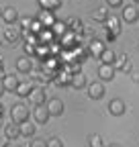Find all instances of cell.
<instances>
[{
	"label": "cell",
	"instance_id": "cell-9",
	"mask_svg": "<svg viewBox=\"0 0 139 147\" xmlns=\"http://www.w3.org/2000/svg\"><path fill=\"white\" fill-rule=\"evenodd\" d=\"M33 117H35V121H37L39 125H45V123H49V110H47V106L45 104H41V106H35V110H33Z\"/></svg>",
	"mask_w": 139,
	"mask_h": 147
},
{
	"label": "cell",
	"instance_id": "cell-37",
	"mask_svg": "<svg viewBox=\"0 0 139 147\" xmlns=\"http://www.w3.org/2000/svg\"><path fill=\"white\" fill-rule=\"evenodd\" d=\"M0 18H2V10H0Z\"/></svg>",
	"mask_w": 139,
	"mask_h": 147
},
{
	"label": "cell",
	"instance_id": "cell-3",
	"mask_svg": "<svg viewBox=\"0 0 139 147\" xmlns=\"http://www.w3.org/2000/svg\"><path fill=\"white\" fill-rule=\"evenodd\" d=\"M29 100L33 102V106H41V104H45V102H47V92H45V88L35 86L33 92L29 94Z\"/></svg>",
	"mask_w": 139,
	"mask_h": 147
},
{
	"label": "cell",
	"instance_id": "cell-4",
	"mask_svg": "<svg viewBox=\"0 0 139 147\" xmlns=\"http://www.w3.org/2000/svg\"><path fill=\"white\" fill-rule=\"evenodd\" d=\"M109 113H111L113 117H123V115L127 113V104L121 100V98H113V100L109 102Z\"/></svg>",
	"mask_w": 139,
	"mask_h": 147
},
{
	"label": "cell",
	"instance_id": "cell-32",
	"mask_svg": "<svg viewBox=\"0 0 139 147\" xmlns=\"http://www.w3.org/2000/svg\"><path fill=\"white\" fill-rule=\"evenodd\" d=\"M25 51H27V53H33V51H35V49H33V47H31V45H29V43H27V45H25Z\"/></svg>",
	"mask_w": 139,
	"mask_h": 147
},
{
	"label": "cell",
	"instance_id": "cell-36",
	"mask_svg": "<svg viewBox=\"0 0 139 147\" xmlns=\"http://www.w3.org/2000/svg\"><path fill=\"white\" fill-rule=\"evenodd\" d=\"M111 147H123V145H119V143H113V145H111Z\"/></svg>",
	"mask_w": 139,
	"mask_h": 147
},
{
	"label": "cell",
	"instance_id": "cell-21",
	"mask_svg": "<svg viewBox=\"0 0 139 147\" xmlns=\"http://www.w3.org/2000/svg\"><path fill=\"white\" fill-rule=\"evenodd\" d=\"M102 63H107V65H113V61H115V53L111 51V49H104L102 53H100V57H98Z\"/></svg>",
	"mask_w": 139,
	"mask_h": 147
},
{
	"label": "cell",
	"instance_id": "cell-27",
	"mask_svg": "<svg viewBox=\"0 0 139 147\" xmlns=\"http://www.w3.org/2000/svg\"><path fill=\"white\" fill-rule=\"evenodd\" d=\"M53 31H55V35H63L65 33V25L63 23H55L53 25Z\"/></svg>",
	"mask_w": 139,
	"mask_h": 147
},
{
	"label": "cell",
	"instance_id": "cell-2",
	"mask_svg": "<svg viewBox=\"0 0 139 147\" xmlns=\"http://www.w3.org/2000/svg\"><path fill=\"white\" fill-rule=\"evenodd\" d=\"M47 110H49V117H61L63 115V110H65V104L59 100V98H49L45 102Z\"/></svg>",
	"mask_w": 139,
	"mask_h": 147
},
{
	"label": "cell",
	"instance_id": "cell-8",
	"mask_svg": "<svg viewBox=\"0 0 139 147\" xmlns=\"http://www.w3.org/2000/svg\"><path fill=\"white\" fill-rule=\"evenodd\" d=\"M4 137H6L8 141L21 139V125H16V123H6V125H4Z\"/></svg>",
	"mask_w": 139,
	"mask_h": 147
},
{
	"label": "cell",
	"instance_id": "cell-5",
	"mask_svg": "<svg viewBox=\"0 0 139 147\" xmlns=\"http://www.w3.org/2000/svg\"><path fill=\"white\" fill-rule=\"evenodd\" d=\"M121 16H123L125 23H135L137 18H139V8H137V4H127V6H123Z\"/></svg>",
	"mask_w": 139,
	"mask_h": 147
},
{
	"label": "cell",
	"instance_id": "cell-17",
	"mask_svg": "<svg viewBox=\"0 0 139 147\" xmlns=\"http://www.w3.org/2000/svg\"><path fill=\"white\" fill-rule=\"evenodd\" d=\"M70 86H74V88H78V90L86 88V86H88V82H86V76H84L82 71L72 74V82H70Z\"/></svg>",
	"mask_w": 139,
	"mask_h": 147
},
{
	"label": "cell",
	"instance_id": "cell-26",
	"mask_svg": "<svg viewBox=\"0 0 139 147\" xmlns=\"http://www.w3.org/2000/svg\"><path fill=\"white\" fill-rule=\"evenodd\" d=\"M29 147H47V141H43V139H33V141L29 143Z\"/></svg>",
	"mask_w": 139,
	"mask_h": 147
},
{
	"label": "cell",
	"instance_id": "cell-6",
	"mask_svg": "<svg viewBox=\"0 0 139 147\" xmlns=\"http://www.w3.org/2000/svg\"><path fill=\"white\" fill-rule=\"evenodd\" d=\"M4 37H6L8 43H16V41H21V37H23V29L19 25H8L6 31H4Z\"/></svg>",
	"mask_w": 139,
	"mask_h": 147
},
{
	"label": "cell",
	"instance_id": "cell-11",
	"mask_svg": "<svg viewBox=\"0 0 139 147\" xmlns=\"http://www.w3.org/2000/svg\"><path fill=\"white\" fill-rule=\"evenodd\" d=\"M19 78L14 76V74H6L4 80H2V86H4V92H16V88H19Z\"/></svg>",
	"mask_w": 139,
	"mask_h": 147
},
{
	"label": "cell",
	"instance_id": "cell-34",
	"mask_svg": "<svg viewBox=\"0 0 139 147\" xmlns=\"http://www.w3.org/2000/svg\"><path fill=\"white\" fill-rule=\"evenodd\" d=\"M2 94H4V86H2V82H0V98H2Z\"/></svg>",
	"mask_w": 139,
	"mask_h": 147
},
{
	"label": "cell",
	"instance_id": "cell-7",
	"mask_svg": "<svg viewBox=\"0 0 139 147\" xmlns=\"http://www.w3.org/2000/svg\"><path fill=\"white\" fill-rule=\"evenodd\" d=\"M107 31H109V39H117V37L121 35V25H119V18L115 16H109L107 18Z\"/></svg>",
	"mask_w": 139,
	"mask_h": 147
},
{
	"label": "cell",
	"instance_id": "cell-14",
	"mask_svg": "<svg viewBox=\"0 0 139 147\" xmlns=\"http://www.w3.org/2000/svg\"><path fill=\"white\" fill-rule=\"evenodd\" d=\"M35 133H37V125L35 123H23L21 125V137H27V139H33L35 137Z\"/></svg>",
	"mask_w": 139,
	"mask_h": 147
},
{
	"label": "cell",
	"instance_id": "cell-18",
	"mask_svg": "<svg viewBox=\"0 0 139 147\" xmlns=\"http://www.w3.org/2000/svg\"><path fill=\"white\" fill-rule=\"evenodd\" d=\"M37 21H39L43 27H53V25H55L53 12H47V10H41V12H39V18H37Z\"/></svg>",
	"mask_w": 139,
	"mask_h": 147
},
{
	"label": "cell",
	"instance_id": "cell-16",
	"mask_svg": "<svg viewBox=\"0 0 139 147\" xmlns=\"http://www.w3.org/2000/svg\"><path fill=\"white\" fill-rule=\"evenodd\" d=\"M41 10H47V12H53L61 6V0H37Z\"/></svg>",
	"mask_w": 139,
	"mask_h": 147
},
{
	"label": "cell",
	"instance_id": "cell-12",
	"mask_svg": "<svg viewBox=\"0 0 139 147\" xmlns=\"http://www.w3.org/2000/svg\"><path fill=\"white\" fill-rule=\"evenodd\" d=\"M88 96H90L92 100H100V98L104 96V86H102L100 82L88 84Z\"/></svg>",
	"mask_w": 139,
	"mask_h": 147
},
{
	"label": "cell",
	"instance_id": "cell-28",
	"mask_svg": "<svg viewBox=\"0 0 139 147\" xmlns=\"http://www.w3.org/2000/svg\"><path fill=\"white\" fill-rule=\"evenodd\" d=\"M107 4L111 8H117V6H123V0H107Z\"/></svg>",
	"mask_w": 139,
	"mask_h": 147
},
{
	"label": "cell",
	"instance_id": "cell-10",
	"mask_svg": "<svg viewBox=\"0 0 139 147\" xmlns=\"http://www.w3.org/2000/svg\"><path fill=\"white\" fill-rule=\"evenodd\" d=\"M19 10L16 8H12V6H6L4 10H2V21L6 23V25H16L19 23Z\"/></svg>",
	"mask_w": 139,
	"mask_h": 147
},
{
	"label": "cell",
	"instance_id": "cell-29",
	"mask_svg": "<svg viewBox=\"0 0 139 147\" xmlns=\"http://www.w3.org/2000/svg\"><path fill=\"white\" fill-rule=\"evenodd\" d=\"M67 23H72V25H70V27H72V29H76V27L80 29V25H82V21H80V18H70V21H67Z\"/></svg>",
	"mask_w": 139,
	"mask_h": 147
},
{
	"label": "cell",
	"instance_id": "cell-38",
	"mask_svg": "<svg viewBox=\"0 0 139 147\" xmlns=\"http://www.w3.org/2000/svg\"><path fill=\"white\" fill-rule=\"evenodd\" d=\"M135 4H139V0H135Z\"/></svg>",
	"mask_w": 139,
	"mask_h": 147
},
{
	"label": "cell",
	"instance_id": "cell-24",
	"mask_svg": "<svg viewBox=\"0 0 139 147\" xmlns=\"http://www.w3.org/2000/svg\"><path fill=\"white\" fill-rule=\"evenodd\" d=\"M88 145H90V147H107L98 135H90V137H88Z\"/></svg>",
	"mask_w": 139,
	"mask_h": 147
},
{
	"label": "cell",
	"instance_id": "cell-13",
	"mask_svg": "<svg viewBox=\"0 0 139 147\" xmlns=\"http://www.w3.org/2000/svg\"><path fill=\"white\" fill-rule=\"evenodd\" d=\"M98 76L102 82H111L115 78V65H107V63H102L98 67Z\"/></svg>",
	"mask_w": 139,
	"mask_h": 147
},
{
	"label": "cell",
	"instance_id": "cell-31",
	"mask_svg": "<svg viewBox=\"0 0 139 147\" xmlns=\"http://www.w3.org/2000/svg\"><path fill=\"white\" fill-rule=\"evenodd\" d=\"M8 143H10V141H8L6 137H2V139H0V147H8Z\"/></svg>",
	"mask_w": 139,
	"mask_h": 147
},
{
	"label": "cell",
	"instance_id": "cell-19",
	"mask_svg": "<svg viewBox=\"0 0 139 147\" xmlns=\"http://www.w3.org/2000/svg\"><path fill=\"white\" fill-rule=\"evenodd\" d=\"M33 84H29V82H23V84H19V88H16V92L14 94H19L21 98H29V94L33 92Z\"/></svg>",
	"mask_w": 139,
	"mask_h": 147
},
{
	"label": "cell",
	"instance_id": "cell-33",
	"mask_svg": "<svg viewBox=\"0 0 139 147\" xmlns=\"http://www.w3.org/2000/svg\"><path fill=\"white\" fill-rule=\"evenodd\" d=\"M0 117H4V104L0 102Z\"/></svg>",
	"mask_w": 139,
	"mask_h": 147
},
{
	"label": "cell",
	"instance_id": "cell-1",
	"mask_svg": "<svg viewBox=\"0 0 139 147\" xmlns=\"http://www.w3.org/2000/svg\"><path fill=\"white\" fill-rule=\"evenodd\" d=\"M10 123H16V125H23V123H27L29 121V117H31V113H29V106L23 102V100H19V102H14L12 106H10Z\"/></svg>",
	"mask_w": 139,
	"mask_h": 147
},
{
	"label": "cell",
	"instance_id": "cell-15",
	"mask_svg": "<svg viewBox=\"0 0 139 147\" xmlns=\"http://www.w3.org/2000/svg\"><path fill=\"white\" fill-rule=\"evenodd\" d=\"M16 69H19L21 74H31L33 71V61L29 57H19L16 59Z\"/></svg>",
	"mask_w": 139,
	"mask_h": 147
},
{
	"label": "cell",
	"instance_id": "cell-30",
	"mask_svg": "<svg viewBox=\"0 0 139 147\" xmlns=\"http://www.w3.org/2000/svg\"><path fill=\"white\" fill-rule=\"evenodd\" d=\"M4 76H6V71H4V65H2V59H0V82L4 80Z\"/></svg>",
	"mask_w": 139,
	"mask_h": 147
},
{
	"label": "cell",
	"instance_id": "cell-25",
	"mask_svg": "<svg viewBox=\"0 0 139 147\" xmlns=\"http://www.w3.org/2000/svg\"><path fill=\"white\" fill-rule=\"evenodd\" d=\"M47 147H63V141L59 137H49L47 139Z\"/></svg>",
	"mask_w": 139,
	"mask_h": 147
},
{
	"label": "cell",
	"instance_id": "cell-35",
	"mask_svg": "<svg viewBox=\"0 0 139 147\" xmlns=\"http://www.w3.org/2000/svg\"><path fill=\"white\" fill-rule=\"evenodd\" d=\"M2 121H4V117H0V129H4V123Z\"/></svg>",
	"mask_w": 139,
	"mask_h": 147
},
{
	"label": "cell",
	"instance_id": "cell-20",
	"mask_svg": "<svg viewBox=\"0 0 139 147\" xmlns=\"http://www.w3.org/2000/svg\"><path fill=\"white\" fill-rule=\"evenodd\" d=\"M57 86H70V82H72V74H67V71H59L57 74V78L53 80Z\"/></svg>",
	"mask_w": 139,
	"mask_h": 147
},
{
	"label": "cell",
	"instance_id": "cell-22",
	"mask_svg": "<svg viewBox=\"0 0 139 147\" xmlns=\"http://www.w3.org/2000/svg\"><path fill=\"white\" fill-rule=\"evenodd\" d=\"M88 51L94 55V57H100V53L104 51V45H102L100 41H92V43H90V47H88Z\"/></svg>",
	"mask_w": 139,
	"mask_h": 147
},
{
	"label": "cell",
	"instance_id": "cell-23",
	"mask_svg": "<svg viewBox=\"0 0 139 147\" xmlns=\"http://www.w3.org/2000/svg\"><path fill=\"white\" fill-rule=\"evenodd\" d=\"M92 18H94V21H104V23H107V18H109V8H98V10L92 14Z\"/></svg>",
	"mask_w": 139,
	"mask_h": 147
}]
</instances>
